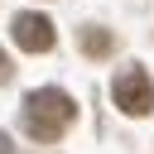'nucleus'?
<instances>
[{
	"instance_id": "obj_1",
	"label": "nucleus",
	"mask_w": 154,
	"mask_h": 154,
	"mask_svg": "<svg viewBox=\"0 0 154 154\" xmlns=\"http://www.w3.org/2000/svg\"><path fill=\"white\" fill-rule=\"evenodd\" d=\"M72 120H77V101L67 91L43 87V91H29L24 96V130L34 140H63Z\"/></svg>"
},
{
	"instance_id": "obj_2",
	"label": "nucleus",
	"mask_w": 154,
	"mask_h": 154,
	"mask_svg": "<svg viewBox=\"0 0 154 154\" xmlns=\"http://www.w3.org/2000/svg\"><path fill=\"white\" fill-rule=\"evenodd\" d=\"M111 101L125 111V116H149L154 111V82L144 67H125L116 82H111Z\"/></svg>"
},
{
	"instance_id": "obj_3",
	"label": "nucleus",
	"mask_w": 154,
	"mask_h": 154,
	"mask_svg": "<svg viewBox=\"0 0 154 154\" xmlns=\"http://www.w3.org/2000/svg\"><path fill=\"white\" fill-rule=\"evenodd\" d=\"M10 29H14V43H19L24 53H48V48H53V38H58V34H53V24H48L43 14H29V10H24V14H14V24H10Z\"/></svg>"
},
{
	"instance_id": "obj_5",
	"label": "nucleus",
	"mask_w": 154,
	"mask_h": 154,
	"mask_svg": "<svg viewBox=\"0 0 154 154\" xmlns=\"http://www.w3.org/2000/svg\"><path fill=\"white\" fill-rule=\"evenodd\" d=\"M10 77H14V67H10V58H5V53H0V87H5V82H10Z\"/></svg>"
},
{
	"instance_id": "obj_4",
	"label": "nucleus",
	"mask_w": 154,
	"mask_h": 154,
	"mask_svg": "<svg viewBox=\"0 0 154 154\" xmlns=\"http://www.w3.org/2000/svg\"><path fill=\"white\" fill-rule=\"evenodd\" d=\"M82 53H87V58L116 53V34H106V29H82Z\"/></svg>"
}]
</instances>
